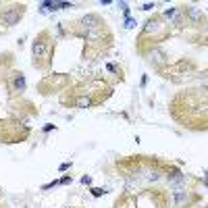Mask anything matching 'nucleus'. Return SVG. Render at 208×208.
Listing matches in <instances>:
<instances>
[{
    "mask_svg": "<svg viewBox=\"0 0 208 208\" xmlns=\"http://www.w3.org/2000/svg\"><path fill=\"white\" fill-rule=\"evenodd\" d=\"M77 106H79V108H88V106H92V98H90V96L77 98Z\"/></svg>",
    "mask_w": 208,
    "mask_h": 208,
    "instance_id": "5",
    "label": "nucleus"
},
{
    "mask_svg": "<svg viewBox=\"0 0 208 208\" xmlns=\"http://www.w3.org/2000/svg\"><path fill=\"white\" fill-rule=\"evenodd\" d=\"M187 13L192 19H200V11H196V8H187Z\"/></svg>",
    "mask_w": 208,
    "mask_h": 208,
    "instance_id": "6",
    "label": "nucleus"
},
{
    "mask_svg": "<svg viewBox=\"0 0 208 208\" xmlns=\"http://www.w3.org/2000/svg\"><path fill=\"white\" fill-rule=\"evenodd\" d=\"M44 52H46V44H44V42H35V44H34V54L35 56H42Z\"/></svg>",
    "mask_w": 208,
    "mask_h": 208,
    "instance_id": "4",
    "label": "nucleus"
},
{
    "mask_svg": "<svg viewBox=\"0 0 208 208\" xmlns=\"http://www.w3.org/2000/svg\"><path fill=\"white\" fill-rule=\"evenodd\" d=\"M11 90H13V94H19V92L25 90V79H23L21 73H13L11 75Z\"/></svg>",
    "mask_w": 208,
    "mask_h": 208,
    "instance_id": "2",
    "label": "nucleus"
},
{
    "mask_svg": "<svg viewBox=\"0 0 208 208\" xmlns=\"http://www.w3.org/2000/svg\"><path fill=\"white\" fill-rule=\"evenodd\" d=\"M21 15H23V7H13V8H8L7 13H4V23H8V25H15V23L21 19Z\"/></svg>",
    "mask_w": 208,
    "mask_h": 208,
    "instance_id": "1",
    "label": "nucleus"
},
{
    "mask_svg": "<svg viewBox=\"0 0 208 208\" xmlns=\"http://www.w3.org/2000/svg\"><path fill=\"white\" fill-rule=\"evenodd\" d=\"M81 23H83V27H90V29L98 27V19L94 17V15H90V17H85V19H83Z\"/></svg>",
    "mask_w": 208,
    "mask_h": 208,
    "instance_id": "3",
    "label": "nucleus"
}]
</instances>
